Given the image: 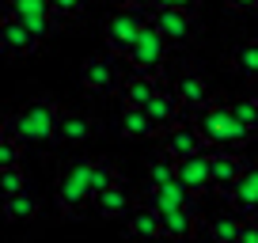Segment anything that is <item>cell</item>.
I'll use <instances>...</instances> for the list:
<instances>
[{
	"label": "cell",
	"instance_id": "31",
	"mask_svg": "<svg viewBox=\"0 0 258 243\" xmlns=\"http://www.w3.org/2000/svg\"><path fill=\"white\" fill-rule=\"evenodd\" d=\"M235 243H258V220H243V224H239V235H235Z\"/></svg>",
	"mask_w": 258,
	"mask_h": 243
},
{
	"label": "cell",
	"instance_id": "36",
	"mask_svg": "<svg viewBox=\"0 0 258 243\" xmlns=\"http://www.w3.org/2000/svg\"><path fill=\"white\" fill-rule=\"evenodd\" d=\"M254 8H258V0H254Z\"/></svg>",
	"mask_w": 258,
	"mask_h": 243
},
{
	"label": "cell",
	"instance_id": "23",
	"mask_svg": "<svg viewBox=\"0 0 258 243\" xmlns=\"http://www.w3.org/2000/svg\"><path fill=\"white\" fill-rule=\"evenodd\" d=\"M0 205H4V217L8 220H31L34 213H38V198L27 187L16 190V194H8V198H0Z\"/></svg>",
	"mask_w": 258,
	"mask_h": 243
},
{
	"label": "cell",
	"instance_id": "2",
	"mask_svg": "<svg viewBox=\"0 0 258 243\" xmlns=\"http://www.w3.org/2000/svg\"><path fill=\"white\" fill-rule=\"evenodd\" d=\"M194 130L202 133L205 145H220V148H243L250 145V137L254 133L243 130L239 122L232 118V110L228 106H217V103H202V106H194Z\"/></svg>",
	"mask_w": 258,
	"mask_h": 243
},
{
	"label": "cell",
	"instance_id": "35",
	"mask_svg": "<svg viewBox=\"0 0 258 243\" xmlns=\"http://www.w3.org/2000/svg\"><path fill=\"white\" fill-rule=\"evenodd\" d=\"M0 137H4V118H0Z\"/></svg>",
	"mask_w": 258,
	"mask_h": 243
},
{
	"label": "cell",
	"instance_id": "18",
	"mask_svg": "<svg viewBox=\"0 0 258 243\" xmlns=\"http://www.w3.org/2000/svg\"><path fill=\"white\" fill-rule=\"evenodd\" d=\"M125 235H129V239H141V243H156V239H163V235H160V213L148 209V205H141V209H129Z\"/></svg>",
	"mask_w": 258,
	"mask_h": 243
},
{
	"label": "cell",
	"instance_id": "26",
	"mask_svg": "<svg viewBox=\"0 0 258 243\" xmlns=\"http://www.w3.org/2000/svg\"><path fill=\"white\" fill-rule=\"evenodd\" d=\"M228 110H232V118L239 122L243 130L258 133V95H243V99H235Z\"/></svg>",
	"mask_w": 258,
	"mask_h": 243
},
{
	"label": "cell",
	"instance_id": "34",
	"mask_svg": "<svg viewBox=\"0 0 258 243\" xmlns=\"http://www.w3.org/2000/svg\"><path fill=\"white\" fill-rule=\"evenodd\" d=\"M121 4H125V8H141V12H148L156 0H121Z\"/></svg>",
	"mask_w": 258,
	"mask_h": 243
},
{
	"label": "cell",
	"instance_id": "33",
	"mask_svg": "<svg viewBox=\"0 0 258 243\" xmlns=\"http://www.w3.org/2000/svg\"><path fill=\"white\" fill-rule=\"evenodd\" d=\"M232 12H254V0H224Z\"/></svg>",
	"mask_w": 258,
	"mask_h": 243
},
{
	"label": "cell",
	"instance_id": "10",
	"mask_svg": "<svg viewBox=\"0 0 258 243\" xmlns=\"http://www.w3.org/2000/svg\"><path fill=\"white\" fill-rule=\"evenodd\" d=\"M175 178L190 190L194 198H202L205 190H209V152L175 156Z\"/></svg>",
	"mask_w": 258,
	"mask_h": 243
},
{
	"label": "cell",
	"instance_id": "12",
	"mask_svg": "<svg viewBox=\"0 0 258 243\" xmlns=\"http://www.w3.org/2000/svg\"><path fill=\"white\" fill-rule=\"evenodd\" d=\"M160 137H163V152L167 156L205 152V141H202V133L194 130V122H171L167 130H160Z\"/></svg>",
	"mask_w": 258,
	"mask_h": 243
},
{
	"label": "cell",
	"instance_id": "1",
	"mask_svg": "<svg viewBox=\"0 0 258 243\" xmlns=\"http://www.w3.org/2000/svg\"><path fill=\"white\" fill-rule=\"evenodd\" d=\"M57 114H61V106H57L53 99H31V103L19 106L12 118H4V137L19 141V145H42V141H53Z\"/></svg>",
	"mask_w": 258,
	"mask_h": 243
},
{
	"label": "cell",
	"instance_id": "30",
	"mask_svg": "<svg viewBox=\"0 0 258 243\" xmlns=\"http://www.w3.org/2000/svg\"><path fill=\"white\" fill-rule=\"evenodd\" d=\"M27 183H23V171L19 167H4L0 171V198H8V194H16V190H23Z\"/></svg>",
	"mask_w": 258,
	"mask_h": 243
},
{
	"label": "cell",
	"instance_id": "27",
	"mask_svg": "<svg viewBox=\"0 0 258 243\" xmlns=\"http://www.w3.org/2000/svg\"><path fill=\"white\" fill-rule=\"evenodd\" d=\"M171 178H175V156L156 152L148 160V187H160V183H171Z\"/></svg>",
	"mask_w": 258,
	"mask_h": 243
},
{
	"label": "cell",
	"instance_id": "20",
	"mask_svg": "<svg viewBox=\"0 0 258 243\" xmlns=\"http://www.w3.org/2000/svg\"><path fill=\"white\" fill-rule=\"evenodd\" d=\"M194 232H198V213L190 209H167L160 213V235H167V239H194Z\"/></svg>",
	"mask_w": 258,
	"mask_h": 243
},
{
	"label": "cell",
	"instance_id": "24",
	"mask_svg": "<svg viewBox=\"0 0 258 243\" xmlns=\"http://www.w3.org/2000/svg\"><path fill=\"white\" fill-rule=\"evenodd\" d=\"M121 133L125 137H156V126L148 122L145 106H121Z\"/></svg>",
	"mask_w": 258,
	"mask_h": 243
},
{
	"label": "cell",
	"instance_id": "16",
	"mask_svg": "<svg viewBox=\"0 0 258 243\" xmlns=\"http://www.w3.org/2000/svg\"><path fill=\"white\" fill-rule=\"evenodd\" d=\"M171 91H175L178 103L190 106V110H194V106H202V103H209V84H205V76L198 73V69H178Z\"/></svg>",
	"mask_w": 258,
	"mask_h": 243
},
{
	"label": "cell",
	"instance_id": "4",
	"mask_svg": "<svg viewBox=\"0 0 258 243\" xmlns=\"http://www.w3.org/2000/svg\"><path fill=\"white\" fill-rule=\"evenodd\" d=\"M88 171H91V160H73V163H64L61 178H57V209H61V213H80L84 205L91 202Z\"/></svg>",
	"mask_w": 258,
	"mask_h": 243
},
{
	"label": "cell",
	"instance_id": "29",
	"mask_svg": "<svg viewBox=\"0 0 258 243\" xmlns=\"http://www.w3.org/2000/svg\"><path fill=\"white\" fill-rule=\"evenodd\" d=\"M19 156H23V145L12 137H0V171L4 167H19Z\"/></svg>",
	"mask_w": 258,
	"mask_h": 243
},
{
	"label": "cell",
	"instance_id": "28",
	"mask_svg": "<svg viewBox=\"0 0 258 243\" xmlns=\"http://www.w3.org/2000/svg\"><path fill=\"white\" fill-rule=\"evenodd\" d=\"M114 178H121L118 167H114V163H106V160H99V163H91V171H88V190H91V194H99V190L110 187Z\"/></svg>",
	"mask_w": 258,
	"mask_h": 243
},
{
	"label": "cell",
	"instance_id": "21",
	"mask_svg": "<svg viewBox=\"0 0 258 243\" xmlns=\"http://www.w3.org/2000/svg\"><path fill=\"white\" fill-rule=\"evenodd\" d=\"M156 88H160V84H156V76H148V73H129L125 80H121V99H125V106H145L148 99H152Z\"/></svg>",
	"mask_w": 258,
	"mask_h": 243
},
{
	"label": "cell",
	"instance_id": "22",
	"mask_svg": "<svg viewBox=\"0 0 258 243\" xmlns=\"http://www.w3.org/2000/svg\"><path fill=\"white\" fill-rule=\"evenodd\" d=\"M232 65H235V73H239L243 80L258 84V38H247V42H239V46L232 49Z\"/></svg>",
	"mask_w": 258,
	"mask_h": 243
},
{
	"label": "cell",
	"instance_id": "7",
	"mask_svg": "<svg viewBox=\"0 0 258 243\" xmlns=\"http://www.w3.org/2000/svg\"><path fill=\"white\" fill-rule=\"evenodd\" d=\"M145 27V12L141 8H118L110 19H106V46H110V53L125 57L129 42L137 38V31Z\"/></svg>",
	"mask_w": 258,
	"mask_h": 243
},
{
	"label": "cell",
	"instance_id": "8",
	"mask_svg": "<svg viewBox=\"0 0 258 243\" xmlns=\"http://www.w3.org/2000/svg\"><path fill=\"white\" fill-rule=\"evenodd\" d=\"M152 27L163 34V42H190L198 23H194V12H182V8H152Z\"/></svg>",
	"mask_w": 258,
	"mask_h": 243
},
{
	"label": "cell",
	"instance_id": "14",
	"mask_svg": "<svg viewBox=\"0 0 258 243\" xmlns=\"http://www.w3.org/2000/svg\"><path fill=\"white\" fill-rule=\"evenodd\" d=\"M145 114H148V122L156 126V137H160V130H167L171 122H178L182 103H178V95H175L171 88H156L152 99L145 103Z\"/></svg>",
	"mask_w": 258,
	"mask_h": 243
},
{
	"label": "cell",
	"instance_id": "32",
	"mask_svg": "<svg viewBox=\"0 0 258 243\" xmlns=\"http://www.w3.org/2000/svg\"><path fill=\"white\" fill-rule=\"evenodd\" d=\"M202 0H156L152 8H182V12H198Z\"/></svg>",
	"mask_w": 258,
	"mask_h": 243
},
{
	"label": "cell",
	"instance_id": "17",
	"mask_svg": "<svg viewBox=\"0 0 258 243\" xmlns=\"http://www.w3.org/2000/svg\"><path fill=\"white\" fill-rule=\"evenodd\" d=\"M80 84L88 91H99V95H110L114 88H118V80H114V65L106 61V57H88L80 65Z\"/></svg>",
	"mask_w": 258,
	"mask_h": 243
},
{
	"label": "cell",
	"instance_id": "6",
	"mask_svg": "<svg viewBox=\"0 0 258 243\" xmlns=\"http://www.w3.org/2000/svg\"><path fill=\"white\" fill-rule=\"evenodd\" d=\"M228 205L239 220H258V167L247 163L228 190Z\"/></svg>",
	"mask_w": 258,
	"mask_h": 243
},
{
	"label": "cell",
	"instance_id": "9",
	"mask_svg": "<svg viewBox=\"0 0 258 243\" xmlns=\"http://www.w3.org/2000/svg\"><path fill=\"white\" fill-rule=\"evenodd\" d=\"M145 205H148V209H156V213H167V209H190V213H198V198H194L178 178L160 183V187H148L145 190Z\"/></svg>",
	"mask_w": 258,
	"mask_h": 243
},
{
	"label": "cell",
	"instance_id": "15",
	"mask_svg": "<svg viewBox=\"0 0 258 243\" xmlns=\"http://www.w3.org/2000/svg\"><path fill=\"white\" fill-rule=\"evenodd\" d=\"M91 202H95L99 217H121V213L133 209V190H129L125 178H114L106 190H99V194H91Z\"/></svg>",
	"mask_w": 258,
	"mask_h": 243
},
{
	"label": "cell",
	"instance_id": "25",
	"mask_svg": "<svg viewBox=\"0 0 258 243\" xmlns=\"http://www.w3.org/2000/svg\"><path fill=\"white\" fill-rule=\"evenodd\" d=\"M239 224H243V220L235 217L232 209H228V213H217V217H209V239H213V243H235Z\"/></svg>",
	"mask_w": 258,
	"mask_h": 243
},
{
	"label": "cell",
	"instance_id": "13",
	"mask_svg": "<svg viewBox=\"0 0 258 243\" xmlns=\"http://www.w3.org/2000/svg\"><path fill=\"white\" fill-rule=\"evenodd\" d=\"M34 49H38V38H34V34L8 12V16L0 19V53H8V57H27V53H34Z\"/></svg>",
	"mask_w": 258,
	"mask_h": 243
},
{
	"label": "cell",
	"instance_id": "5",
	"mask_svg": "<svg viewBox=\"0 0 258 243\" xmlns=\"http://www.w3.org/2000/svg\"><path fill=\"white\" fill-rule=\"evenodd\" d=\"M8 12H12V16H16L38 42H46L49 34H57V27H61V19L49 12V0H8Z\"/></svg>",
	"mask_w": 258,
	"mask_h": 243
},
{
	"label": "cell",
	"instance_id": "19",
	"mask_svg": "<svg viewBox=\"0 0 258 243\" xmlns=\"http://www.w3.org/2000/svg\"><path fill=\"white\" fill-rule=\"evenodd\" d=\"M91 133H95V122L88 114H57L53 141H61V145H84Z\"/></svg>",
	"mask_w": 258,
	"mask_h": 243
},
{
	"label": "cell",
	"instance_id": "3",
	"mask_svg": "<svg viewBox=\"0 0 258 243\" xmlns=\"http://www.w3.org/2000/svg\"><path fill=\"white\" fill-rule=\"evenodd\" d=\"M163 57H167V42H163V34L145 19V27L137 31V38L129 42V49H125L129 69H133V73L156 76V73H160V65H163Z\"/></svg>",
	"mask_w": 258,
	"mask_h": 243
},
{
	"label": "cell",
	"instance_id": "11",
	"mask_svg": "<svg viewBox=\"0 0 258 243\" xmlns=\"http://www.w3.org/2000/svg\"><path fill=\"white\" fill-rule=\"evenodd\" d=\"M243 167H247V160H243V156H232L228 148L213 152V156H209V190H217L220 198H228V190H232V183L239 178Z\"/></svg>",
	"mask_w": 258,
	"mask_h": 243
}]
</instances>
